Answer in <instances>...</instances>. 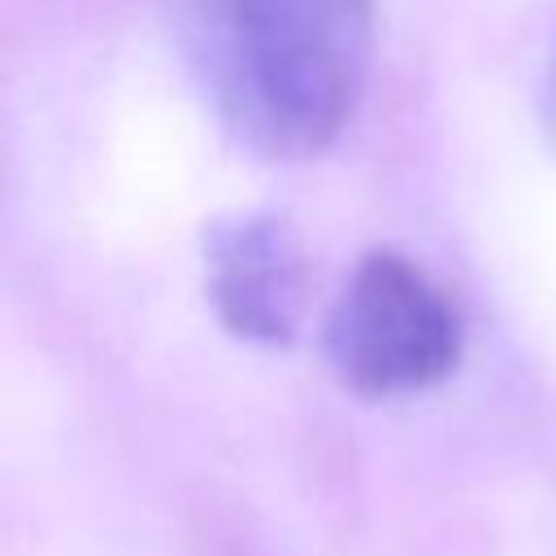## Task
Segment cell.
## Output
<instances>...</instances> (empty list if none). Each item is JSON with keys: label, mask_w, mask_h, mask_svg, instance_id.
Segmentation results:
<instances>
[{"label": "cell", "mask_w": 556, "mask_h": 556, "mask_svg": "<svg viewBox=\"0 0 556 556\" xmlns=\"http://www.w3.org/2000/svg\"><path fill=\"white\" fill-rule=\"evenodd\" d=\"M178 35L217 122L265 161L321 156L374 65V0H178Z\"/></svg>", "instance_id": "obj_1"}, {"label": "cell", "mask_w": 556, "mask_h": 556, "mask_svg": "<svg viewBox=\"0 0 556 556\" xmlns=\"http://www.w3.org/2000/svg\"><path fill=\"white\" fill-rule=\"evenodd\" d=\"M326 356L361 395L426 391L460 361V317L417 261L382 248L356 261L330 308Z\"/></svg>", "instance_id": "obj_2"}, {"label": "cell", "mask_w": 556, "mask_h": 556, "mask_svg": "<svg viewBox=\"0 0 556 556\" xmlns=\"http://www.w3.org/2000/svg\"><path fill=\"white\" fill-rule=\"evenodd\" d=\"M208 295L222 326L252 343H291L300 334L313 274L295 230L274 213L213 222L204 230Z\"/></svg>", "instance_id": "obj_3"}, {"label": "cell", "mask_w": 556, "mask_h": 556, "mask_svg": "<svg viewBox=\"0 0 556 556\" xmlns=\"http://www.w3.org/2000/svg\"><path fill=\"white\" fill-rule=\"evenodd\" d=\"M543 130L556 143V48H552V65H547V78H543Z\"/></svg>", "instance_id": "obj_4"}]
</instances>
